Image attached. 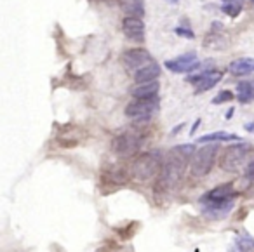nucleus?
Masks as SVG:
<instances>
[{"mask_svg":"<svg viewBox=\"0 0 254 252\" xmlns=\"http://www.w3.org/2000/svg\"><path fill=\"white\" fill-rule=\"evenodd\" d=\"M195 151L193 144H180V146L173 148V150L167 153L166 160L162 162V167L160 172L157 174L155 181V195L164 196L169 195L176 189V186L181 183L187 171L188 164H190V158Z\"/></svg>","mask_w":254,"mask_h":252,"instance_id":"nucleus-1","label":"nucleus"},{"mask_svg":"<svg viewBox=\"0 0 254 252\" xmlns=\"http://www.w3.org/2000/svg\"><path fill=\"white\" fill-rule=\"evenodd\" d=\"M162 155L159 151H146V153H141L134 158V162L131 164V178L134 181L139 183H146L150 179H155L157 174L160 172V167H162Z\"/></svg>","mask_w":254,"mask_h":252,"instance_id":"nucleus-2","label":"nucleus"},{"mask_svg":"<svg viewBox=\"0 0 254 252\" xmlns=\"http://www.w3.org/2000/svg\"><path fill=\"white\" fill-rule=\"evenodd\" d=\"M219 146L216 143H204V146L198 148L191 155L190 162V172L193 178H204L211 172L212 165L218 157Z\"/></svg>","mask_w":254,"mask_h":252,"instance_id":"nucleus-3","label":"nucleus"},{"mask_svg":"<svg viewBox=\"0 0 254 252\" xmlns=\"http://www.w3.org/2000/svg\"><path fill=\"white\" fill-rule=\"evenodd\" d=\"M160 108L159 98H148V99H134L126 106V115L136 124H146Z\"/></svg>","mask_w":254,"mask_h":252,"instance_id":"nucleus-4","label":"nucleus"},{"mask_svg":"<svg viewBox=\"0 0 254 252\" xmlns=\"http://www.w3.org/2000/svg\"><path fill=\"white\" fill-rule=\"evenodd\" d=\"M141 144H143L141 132H138V130H126V132L119 134V136L113 139L112 148L119 157L129 158L138 153Z\"/></svg>","mask_w":254,"mask_h":252,"instance_id":"nucleus-5","label":"nucleus"},{"mask_svg":"<svg viewBox=\"0 0 254 252\" xmlns=\"http://www.w3.org/2000/svg\"><path fill=\"white\" fill-rule=\"evenodd\" d=\"M251 146L246 143L232 144L226 150H223V155L219 158V167L226 172H237L246 162L247 155H249Z\"/></svg>","mask_w":254,"mask_h":252,"instance_id":"nucleus-6","label":"nucleus"},{"mask_svg":"<svg viewBox=\"0 0 254 252\" xmlns=\"http://www.w3.org/2000/svg\"><path fill=\"white\" fill-rule=\"evenodd\" d=\"M233 200L235 198H230V200H209L200 196L198 203H200V209L202 214L209 219H223L226 217L233 209Z\"/></svg>","mask_w":254,"mask_h":252,"instance_id":"nucleus-7","label":"nucleus"},{"mask_svg":"<svg viewBox=\"0 0 254 252\" xmlns=\"http://www.w3.org/2000/svg\"><path fill=\"white\" fill-rule=\"evenodd\" d=\"M223 78V71L219 70H204L197 75H190L187 77V82H191L195 85V91L204 92L212 89L214 85H218V82Z\"/></svg>","mask_w":254,"mask_h":252,"instance_id":"nucleus-8","label":"nucleus"},{"mask_svg":"<svg viewBox=\"0 0 254 252\" xmlns=\"http://www.w3.org/2000/svg\"><path fill=\"white\" fill-rule=\"evenodd\" d=\"M152 61H153L152 54H150L146 49H141V47H136V49H129V51H126V53L122 54V63H124V66H126L127 70H131V71L139 70L141 66H145V64L152 63Z\"/></svg>","mask_w":254,"mask_h":252,"instance_id":"nucleus-9","label":"nucleus"},{"mask_svg":"<svg viewBox=\"0 0 254 252\" xmlns=\"http://www.w3.org/2000/svg\"><path fill=\"white\" fill-rule=\"evenodd\" d=\"M200 66L198 63V58L195 53H188L183 54V56H178L174 60L166 61V68L173 73H188V71H195L197 68Z\"/></svg>","mask_w":254,"mask_h":252,"instance_id":"nucleus-10","label":"nucleus"},{"mask_svg":"<svg viewBox=\"0 0 254 252\" xmlns=\"http://www.w3.org/2000/svg\"><path fill=\"white\" fill-rule=\"evenodd\" d=\"M122 32L127 39L134 40V42H143L145 40V23L141 18L127 16L122 21Z\"/></svg>","mask_w":254,"mask_h":252,"instance_id":"nucleus-11","label":"nucleus"},{"mask_svg":"<svg viewBox=\"0 0 254 252\" xmlns=\"http://www.w3.org/2000/svg\"><path fill=\"white\" fill-rule=\"evenodd\" d=\"M237 195H239V191L235 189L233 183H225V185H219L216 188H212L211 191H207L202 196L209 200H230V198H235Z\"/></svg>","mask_w":254,"mask_h":252,"instance_id":"nucleus-12","label":"nucleus"},{"mask_svg":"<svg viewBox=\"0 0 254 252\" xmlns=\"http://www.w3.org/2000/svg\"><path fill=\"white\" fill-rule=\"evenodd\" d=\"M132 73H134V80L138 82V84H141V82H152V80H157V78H159L160 66L155 63V61H152V63L145 64V66L132 71Z\"/></svg>","mask_w":254,"mask_h":252,"instance_id":"nucleus-13","label":"nucleus"},{"mask_svg":"<svg viewBox=\"0 0 254 252\" xmlns=\"http://www.w3.org/2000/svg\"><path fill=\"white\" fill-rule=\"evenodd\" d=\"M159 89H160V84L157 80H152V82H141L138 84L134 89H132V96L136 99H148V98H155L159 94Z\"/></svg>","mask_w":254,"mask_h":252,"instance_id":"nucleus-14","label":"nucleus"},{"mask_svg":"<svg viewBox=\"0 0 254 252\" xmlns=\"http://www.w3.org/2000/svg\"><path fill=\"white\" fill-rule=\"evenodd\" d=\"M120 9L126 16H134V18H143L145 16V4L143 0H117Z\"/></svg>","mask_w":254,"mask_h":252,"instance_id":"nucleus-15","label":"nucleus"},{"mask_svg":"<svg viewBox=\"0 0 254 252\" xmlns=\"http://www.w3.org/2000/svg\"><path fill=\"white\" fill-rule=\"evenodd\" d=\"M228 70H230V73L237 75V77L253 73L254 71V58H242V60L232 61L230 66H228Z\"/></svg>","mask_w":254,"mask_h":252,"instance_id":"nucleus-16","label":"nucleus"},{"mask_svg":"<svg viewBox=\"0 0 254 252\" xmlns=\"http://www.w3.org/2000/svg\"><path fill=\"white\" fill-rule=\"evenodd\" d=\"M237 98L240 103H251L254 101V80L240 82L237 85Z\"/></svg>","mask_w":254,"mask_h":252,"instance_id":"nucleus-17","label":"nucleus"},{"mask_svg":"<svg viewBox=\"0 0 254 252\" xmlns=\"http://www.w3.org/2000/svg\"><path fill=\"white\" fill-rule=\"evenodd\" d=\"M219 141H240V137L237 134H230V132H211V134H205V136L198 137V143H219Z\"/></svg>","mask_w":254,"mask_h":252,"instance_id":"nucleus-18","label":"nucleus"},{"mask_svg":"<svg viewBox=\"0 0 254 252\" xmlns=\"http://www.w3.org/2000/svg\"><path fill=\"white\" fill-rule=\"evenodd\" d=\"M242 7H244V0H223L221 11L226 16H230V18H237L242 12Z\"/></svg>","mask_w":254,"mask_h":252,"instance_id":"nucleus-19","label":"nucleus"},{"mask_svg":"<svg viewBox=\"0 0 254 252\" xmlns=\"http://www.w3.org/2000/svg\"><path fill=\"white\" fill-rule=\"evenodd\" d=\"M233 99V94L232 91H221L214 99H212V105H221V103H226V101H232Z\"/></svg>","mask_w":254,"mask_h":252,"instance_id":"nucleus-20","label":"nucleus"},{"mask_svg":"<svg viewBox=\"0 0 254 252\" xmlns=\"http://www.w3.org/2000/svg\"><path fill=\"white\" fill-rule=\"evenodd\" d=\"M174 33L180 37H185V39H193L195 33L191 32L190 28H183V26H178V28H174Z\"/></svg>","mask_w":254,"mask_h":252,"instance_id":"nucleus-21","label":"nucleus"},{"mask_svg":"<svg viewBox=\"0 0 254 252\" xmlns=\"http://www.w3.org/2000/svg\"><path fill=\"white\" fill-rule=\"evenodd\" d=\"M244 129H246L247 132H254V122L246 124V126H244Z\"/></svg>","mask_w":254,"mask_h":252,"instance_id":"nucleus-22","label":"nucleus"},{"mask_svg":"<svg viewBox=\"0 0 254 252\" xmlns=\"http://www.w3.org/2000/svg\"><path fill=\"white\" fill-rule=\"evenodd\" d=\"M198 126H200V119H198V120H197V122H195V124H193V127H191L190 134H193V132H195V130H197V129H198Z\"/></svg>","mask_w":254,"mask_h":252,"instance_id":"nucleus-23","label":"nucleus"},{"mask_svg":"<svg viewBox=\"0 0 254 252\" xmlns=\"http://www.w3.org/2000/svg\"><path fill=\"white\" fill-rule=\"evenodd\" d=\"M233 112H235V110H233V108H230L228 112H226V119H232V117H233Z\"/></svg>","mask_w":254,"mask_h":252,"instance_id":"nucleus-24","label":"nucleus"},{"mask_svg":"<svg viewBox=\"0 0 254 252\" xmlns=\"http://www.w3.org/2000/svg\"><path fill=\"white\" fill-rule=\"evenodd\" d=\"M167 2H169V4H178L180 0H167Z\"/></svg>","mask_w":254,"mask_h":252,"instance_id":"nucleus-25","label":"nucleus"},{"mask_svg":"<svg viewBox=\"0 0 254 252\" xmlns=\"http://www.w3.org/2000/svg\"><path fill=\"white\" fill-rule=\"evenodd\" d=\"M251 2H253V4H254V0H251Z\"/></svg>","mask_w":254,"mask_h":252,"instance_id":"nucleus-26","label":"nucleus"}]
</instances>
